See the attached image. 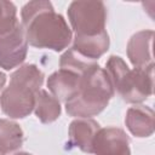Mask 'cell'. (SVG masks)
<instances>
[{"label":"cell","mask_w":155,"mask_h":155,"mask_svg":"<svg viewBox=\"0 0 155 155\" xmlns=\"http://www.w3.org/2000/svg\"><path fill=\"white\" fill-rule=\"evenodd\" d=\"M105 68L114 92H117L127 103H140L153 94L154 67L131 70L121 57L110 56Z\"/></svg>","instance_id":"277c9868"},{"label":"cell","mask_w":155,"mask_h":155,"mask_svg":"<svg viewBox=\"0 0 155 155\" xmlns=\"http://www.w3.org/2000/svg\"><path fill=\"white\" fill-rule=\"evenodd\" d=\"M81 78L82 76H79L71 71L59 69L50 75L47 80V87L54 98L67 103L78 94Z\"/></svg>","instance_id":"30bf717a"},{"label":"cell","mask_w":155,"mask_h":155,"mask_svg":"<svg viewBox=\"0 0 155 155\" xmlns=\"http://www.w3.org/2000/svg\"><path fill=\"white\" fill-rule=\"evenodd\" d=\"M44 74L34 64L18 68L0 97L2 111L10 117L21 119L29 115L35 107V94L41 88Z\"/></svg>","instance_id":"7a4b0ae2"},{"label":"cell","mask_w":155,"mask_h":155,"mask_svg":"<svg viewBox=\"0 0 155 155\" xmlns=\"http://www.w3.org/2000/svg\"><path fill=\"white\" fill-rule=\"evenodd\" d=\"M130 140L121 128H101L93 142L96 155H131Z\"/></svg>","instance_id":"52a82bcc"},{"label":"cell","mask_w":155,"mask_h":155,"mask_svg":"<svg viewBox=\"0 0 155 155\" xmlns=\"http://www.w3.org/2000/svg\"><path fill=\"white\" fill-rule=\"evenodd\" d=\"M5 82H6V75L2 71H0V90L4 87Z\"/></svg>","instance_id":"e0dca14e"},{"label":"cell","mask_w":155,"mask_h":155,"mask_svg":"<svg viewBox=\"0 0 155 155\" xmlns=\"http://www.w3.org/2000/svg\"><path fill=\"white\" fill-rule=\"evenodd\" d=\"M15 155H30V154H28V153H17Z\"/></svg>","instance_id":"ac0fdd59"},{"label":"cell","mask_w":155,"mask_h":155,"mask_svg":"<svg viewBox=\"0 0 155 155\" xmlns=\"http://www.w3.org/2000/svg\"><path fill=\"white\" fill-rule=\"evenodd\" d=\"M73 47L90 59H98L109 48V36L105 30L96 35H75Z\"/></svg>","instance_id":"7c38bea8"},{"label":"cell","mask_w":155,"mask_h":155,"mask_svg":"<svg viewBox=\"0 0 155 155\" xmlns=\"http://www.w3.org/2000/svg\"><path fill=\"white\" fill-rule=\"evenodd\" d=\"M23 144V131L18 124L1 119L0 120V151L4 155L13 153Z\"/></svg>","instance_id":"5bb4252c"},{"label":"cell","mask_w":155,"mask_h":155,"mask_svg":"<svg viewBox=\"0 0 155 155\" xmlns=\"http://www.w3.org/2000/svg\"><path fill=\"white\" fill-rule=\"evenodd\" d=\"M153 30H143L134 34L127 45V54L134 68L154 67L153 63Z\"/></svg>","instance_id":"ba28073f"},{"label":"cell","mask_w":155,"mask_h":155,"mask_svg":"<svg viewBox=\"0 0 155 155\" xmlns=\"http://www.w3.org/2000/svg\"><path fill=\"white\" fill-rule=\"evenodd\" d=\"M68 18L76 35H96L105 30L107 8L102 1H73Z\"/></svg>","instance_id":"5b68a950"},{"label":"cell","mask_w":155,"mask_h":155,"mask_svg":"<svg viewBox=\"0 0 155 155\" xmlns=\"http://www.w3.org/2000/svg\"><path fill=\"white\" fill-rule=\"evenodd\" d=\"M59 65H61V69L71 71L79 76H84L87 71H90L92 68L98 65V63L93 59H90L82 56L74 47H70L61 57Z\"/></svg>","instance_id":"9a60e30c"},{"label":"cell","mask_w":155,"mask_h":155,"mask_svg":"<svg viewBox=\"0 0 155 155\" xmlns=\"http://www.w3.org/2000/svg\"><path fill=\"white\" fill-rule=\"evenodd\" d=\"M126 126L137 137H149L154 132V111L149 107L136 105L127 110Z\"/></svg>","instance_id":"8fae6325"},{"label":"cell","mask_w":155,"mask_h":155,"mask_svg":"<svg viewBox=\"0 0 155 155\" xmlns=\"http://www.w3.org/2000/svg\"><path fill=\"white\" fill-rule=\"evenodd\" d=\"M21 16L27 41L31 46L62 51L70 44L73 39L71 29L63 16L54 12L50 1L27 2Z\"/></svg>","instance_id":"6da1fadb"},{"label":"cell","mask_w":155,"mask_h":155,"mask_svg":"<svg viewBox=\"0 0 155 155\" xmlns=\"http://www.w3.org/2000/svg\"><path fill=\"white\" fill-rule=\"evenodd\" d=\"M0 155H4V154H2V153H1V151H0Z\"/></svg>","instance_id":"d6986e66"},{"label":"cell","mask_w":155,"mask_h":155,"mask_svg":"<svg viewBox=\"0 0 155 155\" xmlns=\"http://www.w3.org/2000/svg\"><path fill=\"white\" fill-rule=\"evenodd\" d=\"M101 126L97 121L88 117L74 120L69 126V143L84 153H93V142Z\"/></svg>","instance_id":"9c48e42d"},{"label":"cell","mask_w":155,"mask_h":155,"mask_svg":"<svg viewBox=\"0 0 155 155\" xmlns=\"http://www.w3.org/2000/svg\"><path fill=\"white\" fill-rule=\"evenodd\" d=\"M18 24L16 6L11 1H0V34L11 31Z\"/></svg>","instance_id":"2e32d148"},{"label":"cell","mask_w":155,"mask_h":155,"mask_svg":"<svg viewBox=\"0 0 155 155\" xmlns=\"http://www.w3.org/2000/svg\"><path fill=\"white\" fill-rule=\"evenodd\" d=\"M35 114L44 124H50L57 120L61 115V104L57 98L50 94L46 90H39L35 94Z\"/></svg>","instance_id":"4fadbf2b"},{"label":"cell","mask_w":155,"mask_h":155,"mask_svg":"<svg viewBox=\"0 0 155 155\" xmlns=\"http://www.w3.org/2000/svg\"><path fill=\"white\" fill-rule=\"evenodd\" d=\"M28 41L19 23L11 31L0 34V67L10 70L19 65L27 57Z\"/></svg>","instance_id":"8992f818"},{"label":"cell","mask_w":155,"mask_h":155,"mask_svg":"<svg viewBox=\"0 0 155 155\" xmlns=\"http://www.w3.org/2000/svg\"><path fill=\"white\" fill-rule=\"evenodd\" d=\"M114 93L105 70L96 65L81 78L80 90L74 98L65 103V110L70 116H94L108 105Z\"/></svg>","instance_id":"3957f363"}]
</instances>
